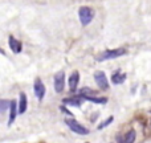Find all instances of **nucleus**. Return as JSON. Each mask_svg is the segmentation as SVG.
Returning <instances> with one entry per match:
<instances>
[{
    "label": "nucleus",
    "instance_id": "f257e3e1",
    "mask_svg": "<svg viewBox=\"0 0 151 143\" xmlns=\"http://www.w3.org/2000/svg\"><path fill=\"white\" fill-rule=\"evenodd\" d=\"M78 17H80V21L83 27L89 25L94 17V11L90 7H81L78 11Z\"/></svg>",
    "mask_w": 151,
    "mask_h": 143
},
{
    "label": "nucleus",
    "instance_id": "f03ea898",
    "mask_svg": "<svg viewBox=\"0 0 151 143\" xmlns=\"http://www.w3.org/2000/svg\"><path fill=\"white\" fill-rule=\"evenodd\" d=\"M123 55H126V50L122 49V48H118V49H110V50H105V52H102L101 56H98V60L99 61L111 60V58H118Z\"/></svg>",
    "mask_w": 151,
    "mask_h": 143
},
{
    "label": "nucleus",
    "instance_id": "7ed1b4c3",
    "mask_svg": "<svg viewBox=\"0 0 151 143\" xmlns=\"http://www.w3.org/2000/svg\"><path fill=\"white\" fill-rule=\"evenodd\" d=\"M65 123L68 125V127L76 134H80V135H86V134H89L88 129H86L85 126L81 125L80 122H77L76 119H65Z\"/></svg>",
    "mask_w": 151,
    "mask_h": 143
},
{
    "label": "nucleus",
    "instance_id": "20e7f679",
    "mask_svg": "<svg viewBox=\"0 0 151 143\" xmlns=\"http://www.w3.org/2000/svg\"><path fill=\"white\" fill-rule=\"evenodd\" d=\"M94 80H96L97 85L99 86V89H102V90L109 89V80H107L106 74H105L102 70H97L94 73Z\"/></svg>",
    "mask_w": 151,
    "mask_h": 143
},
{
    "label": "nucleus",
    "instance_id": "39448f33",
    "mask_svg": "<svg viewBox=\"0 0 151 143\" xmlns=\"http://www.w3.org/2000/svg\"><path fill=\"white\" fill-rule=\"evenodd\" d=\"M55 90L57 93H63L65 89V73L64 72H57L55 75Z\"/></svg>",
    "mask_w": 151,
    "mask_h": 143
},
{
    "label": "nucleus",
    "instance_id": "423d86ee",
    "mask_svg": "<svg viewBox=\"0 0 151 143\" xmlns=\"http://www.w3.org/2000/svg\"><path fill=\"white\" fill-rule=\"evenodd\" d=\"M33 89H35V94H36L37 99H39V101H42L44 97H45V91H47V89H45V85L42 83V81L40 80V78H36V80H35Z\"/></svg>",
    "mask_w": 151,
    "mask_h": 143
},
{
    "label": "nucleus",
    "instance_id": "0eeeda50",
    "mask_svg": "<svg viewBox=\"0 0 151 143\" xmlns=\"http://www.w3.org/2000/svg\"><path fill=\"white\" fill-rule=\"evenodd\" d=\"M19 111H17V102L15 99H12L9 103V118H8V126H11L15 122L16 117H17Z\"/></svg>",
    "mask_w": 151,
    "mask_h": 143
},
{
    "label": "nucleus",
    "instance_id": "6e6552de",
    "mask_svg": "<svg viewBox=\"0 0 151 143\" xmlns=\"http://www.w3.org/2000/svg\"><path fill=\"white\" fill-rule=\"evenodd\" d=\"M28 107V99H27V94L25 93H20L19 96V102H17V111L19 114H24L27 111Z\"/></svg>",
    "mask_w": 151,
    "mask_h": 143
},
{
    "label": "nucleus",
    "instance_id": "1a4fd4ad",
    "mask_svg": "<svg viewBox=\"0 0 151 143\" xmlns=\"http://www.w3.org/2000/svg\"><path fill=\"white\" fill-rule=\"evenodd\" d=\"M8 44H9V48H11V50H12L13 53H20L21 52V49H23V45H21V42L19 41L17 39H15L13 36H9L8 37Z\"/></svg>",
    "mask_w": 151,
    "mask_h": 143
},
{
    "label": "nucleus",
    "instance_id": "9d476101",
    "mask_svg": "<svg viewBox=\"0 0 151 143\" xmlns=\"http://www.w3.org/2000/svg\"><path fill=\"white\" fill-rule=\"evenodd\" d=\"M137 139L135 130H129L122 138H118V143H134Z\"/></svg>",
    "mask_w": 151,
    "mask_h": 143
},
{
    "label": "nucleus",
    "instance_id": "9b49d317",
    "mask_svg": "<svg viewBox=\"0 0 151 143\" xmlns=\"http://www.w3.org/2000/svg\"><path fill=\"white\" fill-rule=\"evenodd\" d=\"M78 82H80V73L73 72L70 74V77H69V81H68L69 89H70L72 91H74L76 89H77V86H78Z\"/></svg>",
    "mask_w": 151,
    "mask_h": 143
},
{
    "label": "nucleus",
    "instance_id": "f8f14e48",
    "mask_svg": "<svg viewBox=\"0 0 151 143\" xmlns=\"http://www.w3.org/2000/svg\"><path fill=\"white\" fill-rule=\"evenodd\" d=\"M125 80H126V75L123 74V73H121V72H115L114 74L111 75V82L115 83V85H119V83H122Z\"/></svg>",
    "mask_w": 151,
    "mask_h": 143
},
{
    "label": "nucleus",
    "instance_id": "ddd939ff",
    "mask_svg": "<svg viewBox=\"0 0 151 143\" xmlns=\"http://www.w3.org/2000/svg\"><path fill=\"white\" fill-rule=\"evenodd\" d=\"M64 103L68 105V106H74V107H80L81 106V101L78 98H65L64 99Z\"/></svg>",
    "mask_w": 151,
    "mask_h": 143
},
{
    "label": "nucleus",
    "instance_id": "4468645a",
    "mask_svg": "<svg viewBox=\"0 0 151 143\" xmlns=\"http://www.w3.org/2000/svg\"><path fill=\"white\" fill-rule=\"evenodd\" d=\"M83 99L94 102V103H106L107 102V99L105 97H83Z\"/></svg>",
    "mask_w": 151,
    "mask_h": 143
},
{
    "label": "nucleus",
    "instance_id": "2eb2a0df",
    "mask_svg": "<svg viewBox=\"0 0 151 143\" xmlns=\"http://www.w3.org/2000/svg\"><path fill=\"white\" fill-rule=\"evenodd\" d=\"M113 121H114V117H111V115H110V117L107 118V119H105L102 123H99V126H98V130H102V129H105V127H106V126H109L110 123L113 122Z\"/></svg>",
    "mask_w": 151,
    "mask_h": 143
}]
</instances>
